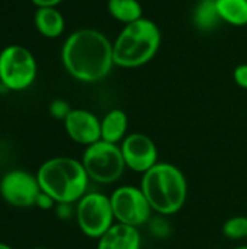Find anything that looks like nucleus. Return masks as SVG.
<instances>
[{
    "label": "nucleus",
    "mask_w": 247,
    "mask_h": 249,
    "mask_svg": "<svg viewBox=\"0 0 247 249\" xmlns=\"http://www.w3.org/2000/svg\"><path fill=\"white\" fill-rule=\"evenodd\" d=\"M80 231L93 239H99L115 222L111 198L102 193H86L76 209Z\"/></svg>",
    "instance_id": "obj_7"
},
{
    "label": "nucleus",
    "mask_w": 247,
    "mask_h": 249,
    "mask_svg": "<svg viewBox=\"0 0 247 249\" xmlns=\"http://www.w3.org/2000/svg\"><path fill=\"white\" fill-rule=\"evenodd\" d=\"M141 238L138 228L114 223L99 239L98 249H140Z\"/></svg>",
    "instance_id": "obj_12"
},
{
    "label": "nucleus",
    "mask_w": 247,
    "mask_h": 249,
    "mask_svg": "<svg viewBox=\"0 0 247 249\" xmlns=\"http://www.w3.org/2000/svg\"><path fill=\"white\" fill-rule=\"evenodd\" d=\"M42 193L36 175L22 169L9 171L0 181V196L9 206L28 209L36 206V200Z\"/></svg>",
    "instance_id": "obj_9"
},
{
    "label": "nucleus",
    "mask_w": 247,
    "mask_h": 249,
    "mask_svg": "<svg viewBox=\"0 0 247 249\" xmlns=\"http://www.w3.org/2000/svg\"><path fill=\"white\" fill-rule=\"evenodd\" d=\"M108 12L124 25L143 18V6L138 0H108Z\"/></svg>",
    "instance_id": "obj_17"
},
{
    "label": "nucleus",
    "mask_w": 247,
    "mask_h": 249,
    "mask_svg": "<svg viewBox=\"0 0 247 249\" xmlns=\"http://www.w3.org/2000/svg\"><path fill=\"white\" fill-rule=\"evenodd\" d=\"M223 233L231 241H240L247 238V216L230 217L223 225Z\"/></svg>",
    "instance_id": "obj_18"
},
{
    "label": "nucleus",
    "mask_w": 247,
    "mask_h": 249,
    "mask_svg": "<svg viewBox=\"0 0 247 249\" xmlns=\"http://www.w3.org/2000/svg\"><path fill=\"white\" fill-rule=\"evenodd\" d=\"M140 188L153 212L166 216L178 213L185 206L188 197V182L183 172L166 162H157L143 174Z\"/></svg>",
    "instance_id": "obj_3"
},
{
    "label": "nucleus",
    "mask_w": 247,
    "mask_h": 249,
    "mask_svg": "<svg viewBox=\"0 0 247 249\" xmlns=\"http://www.w3.org/2000/svg\"><path fill=\"white\" fill-rule=\"evenodd\" d=\"M61 63L66 71L79 82H100L115 66L114 44L98 29H77L66 38L61 47Z\"/></svg>",
    "instance_id": "obj_1"
},
{
    "label": "nucleus",
    "mask_w": 247,
    "mask_h": 249,
    "mask_svg": "<svg viewBox=\"0 0 247 249\" xmlns=\"http://www.w3.org/2000/svg\"><path fill=\"white\" fill-rule=\"evenodd\" d=\"M109 198L116 223L140 228L150 220L153 209L141 188L122 185L118 187Z\"/></svg>",
    "instance_id": "obj_8"
},
{
    "label": "nucleus",
    "mask_w": 247,
    "mask_h": 249,
    "mask_svg": "<svg viewBox=\"0 0 247 249\" xmlns=\"http://www.w3.org/2000/svg\"><path fill=\"white\" fill-rule=\"evenodd\" d=\"M36 178L41 190L58 204L77 203L87 191L89 177L82 160L57 156L45 160Z\"/></svg>",
    "instance_id": "obj_2"
},
{
    "label": "nucleus",
    "mask_w": 247,
    "mask_h": 249,
    "mask_svg": "<svg viewBox=\"0 0 247 249\" xmlns=\"http://www.w3.org/2000/svg\"><path fill=\"white\" fill-rule=\"evenodd\" d=\"M128 131V115L122 109H111L100 120V140L108 143H122Z\"/></svg>",
    "instance_id": "obj_14"
},
{
    "label": "nucleus",
    "mask_w": 247,
    "mask_h": 249,
    "mask_svg": "<svg viewBox=\"0 0 247 249\" xmlns=\"http://www.w3.org/2000/svg\"><path fill=\"white\" fill-rule=\"evenodd\" d=\"M31 249H49V248H44V247H36V248H31Z\"/></svg>",
    "instance_id": "obj_24"
},
{
    "label": "nucleus",
    "mask_w": 247,
    "mask_h": 249,
    "mask_svg": "<svg viewBox=\"0 0 247 249\" xmlns=\"http://www.w3.org/2000/svg\"><path fill=\"white\" fill-rule=\"evenodd\" d=\"M233 79H234V82H236L237 86H240L242 89H247V63L239 64L234 69Z\"/></svg>",
    "instance_id": "obj_20"
},
{
    "label": "nucleus",
    "mask_w": 247,
    "mask_h": 249,
    "mask_svg": "<svg viewBox=\"0 0 247 249\" xmlns=\"http://www.w3.org/2000/svg\"><path fill=\"white\" fill-rule=\"evenodd\" d=\"M68 137L83 146H90L100 140V120L87 109H71L64 120Z\"/></svg>",
    "instance_id": "obj_11"
},
{
    "label": "nucleus",
    "mask_w": 247,
    "mask_h": 249,
    "mask_svg": "<svg viewBox=\"0 0 247 249\" xmlns=\"http://www.w3.org/2000/svg\"><path fill=\"white\" fill-rule=\"evenodd\" d=\"M71 108L68 105V102H66L64 99H54L51 104H49V114L57 118V120H66L67 115L70 114Z\"/></svg>",
    "instance_id": "obj_19"
},
{
    "label": "nucleus",
    "mask_w": 247,
    "mask_h": 249,
    "mask_svg": "<svg viewBox=\"0 0 247 249\" xmlns=\"http://www.w3.org/2000/svg\"><path fill=\"white\" fill-rule=\"evenodd\" d=\"M36 7H57L64 0H31Z\"/></svg>",
    "instance_id": "obj_22"
},
{
    "label": "nucleus",
    "mask_w": 247,
    "mask_h": 249,
    "mask_svg": "<svg viewBox=\"0 0 247 249\" xmlns=\"http://www.w3.org/2000/svg\"><path fill=\"white\" fill-rule=\"evenodd\" d=\"M36 73V60L26 47L12 44L0 51V83L7 90L28 89L35 82Z\"/></svg>",
    "instance_id": "obj_6"
},
{
    "label": "nucleus",
    "mask_w": 247,
    "mask_h": 249,
    "mask_svg": "<svg viewBox=\"0 0 247 249\" xmlns=\"http://www.w3.org/2000/svg\"><path fill=\"white\" fill-rule=\"evenodd\" d=\"M223 23L231 26L247 25V0H215Z\"/></svg>",
    "instance_id": "obj_16"
},
{
    "label": "nucleus",
    "mask_w": 247,
    "mask_h": 249,
    "mask_svg": "<svg viewBox=\"0 0 247 249\" xmlns=\"http://www.w3.org/2000/svg\"><path fill=\"white\" fill-rule=\"evenodd\" d=\"M54 200L48 196V194H45L44 191L39 194V197H38V200H36V207H39V209H42V210H48V209H51L52 206H54Z\"/></svg>",
    "instance_id": "obj_21"
},
{
    "label": "nucleus",
    "mask_w": 247,
    "mask_h": 249,
    "mask_svg": "<svg viewBox=\"0 0 247 249\" xmlns=\"http://www.w3.org/2000/svg\"><path fill=\"white\" fill-rule=\"evenodd\" d=\"M223 23L215 0H199L194 10V25L201 32H213Z\"/></svg>",
    "instance_id": "obj_15"
},
{
    "label": "nucleus",
    "mask_w": 247,
    "mask_h": 249,
    "mask_svg": "<svg viewBox=\"0 0 247 249\" xmlns=\"http://www.w3.org/2000/svg\"><path fill=\"white\" fill-rule=\"evenodd\" d=\"M0 249H13L12 247H9V245H6V244H1L0 242Z\"/></svg>",
    "instance_id": "obj_23"
},
{
    "label": "nucleus",
    "mask_w": 247,
    "mask_h": 249,
    "mask_svg": "<svg viewBox=\"0 0 247 249\" xmlns=\"http://www.w3.org/2000/svg\"><path fill=\"white\" fill-rule=\"evenodd\" d=\"M234 249H247V247H239V248H234Z\"/></svg>",
    "instance_id": "obj_25"
},
{
    "label": "nucleus",
    "mask_w": 247,
    "mask_h": 249,
    "mask_svg": "<svg viewBox=\"0 0 247 249\" xmlns=\"http://www.w3.org/2000/svg\"><path fill=\"white\" fill-rule=\"evenodd\" d=\"M82 163L89 179L103 185L116 182L127 168L119 144L108 143L105 140L87 146Z\"/></svg>",
    "instance_id": "obj_5"
},
{
    "label": "nucleus",
    "mask_w": 247,
    "mask_h": 249,
    "mask_svg": "<svg viewBox=\"0 0 247 249\" xmlns=\"http://www.w3.org/2000/svg\"><path fill=\"white\" fill-rule=\"evenodd\" d=\"M114 44L115 66L135 69L151 61L162 44V32L156 22L141 18L124 25Z\"/></svg>",
    "instance_id": "obj_4"
},
{
    "label": "nucleus",
    "mask_w": 247,
    "mask_h": 249,
    "mask_svg": "<svg viewBox=\"0 0 247 249\" xmlns=\"http://www.w3.org/2000/svg\"><path fill=\"white\" fill-rule=\"evenodd\" d=\"M33 23L39 35L51 39L61 36L66 29L64 16L57 7H36Z\"/></svg>",
    "instance_id": "obj_13"
},
{
    "label": "nucleus",
    "mask_w": 247,
    "mask_h": 249,
    "mask_svg": "<svg viewBox=\"0 0 247 249\" xmlns=\"http://www.w3.org/2000/svg\"><path fill=\"white\" fill-rule=\"evenodd\" d=\"M127 168L146 174L157 163L159 152L153 139L144 133H131L119 144Z\"/></svg>",
    "instance_id": "obj_10"
}]
</instances>
